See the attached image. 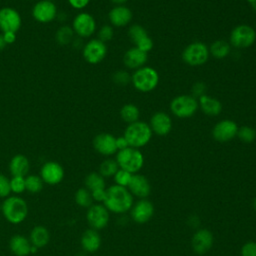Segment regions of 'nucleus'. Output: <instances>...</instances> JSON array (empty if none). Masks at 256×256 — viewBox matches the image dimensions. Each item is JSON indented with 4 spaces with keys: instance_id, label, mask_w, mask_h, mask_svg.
<instances>
[{
    "instance_id": "6e6d98bb",
    "label": "nucleus",
    "mask_w": 256,
    "mask_h": 256,
    "mask_svg": "<svg viewBox=\"0 0 256 256\" xmlns=\"http://www.w3.org/2000/svg\"><path fill=\"white\" fill-rule=\"evenodd\" d=\"M0 212H1V204H0Z\"/></svg>"
},
{
    "instance_id": "39448f33",
    "label": "nucleus",
    "mask_w": 256,
    "mask_h": 256,
    "mask_svg": "<svg viewBox=\"0 0 256 256\" xmlns=\"http://www.w3.org/2000/svg\"><path fill=\"white\" fill-rule=\"evenodd\" d=\"M116 162L120 169L126 170L132 174L138 173L144 165V156L137 148L127 147L117 151Z\"/></svg>"
},
{
    "instance_id": "f3484780",
    "label": "nucleus",
    "mask_w": 256,
    "mask_h": 256,
    "mask_svg": "<svg viewBox=\"0 0 256 256\" xmlns=\"http://www.w3.org/2000/svg\"><path fill=\"white\" fill-rule=\"evenodd\" d=\"M128 35L131 41L135 44V47L139 48L140 50L148 53L153 48L152 39L148 36L147 31L141 25H132L128 30Z\"/></svg>"
},
{
    "instance_id": "58836bf2",
    "label": "nucleus",
    "mask_w": 256,
    "mask_h": 256,
    "mask_svg": "<svg viewBox=\"0 0 256 256\" xmlns=\"http://www.w3.org/2000/svg\"><path fill=\"white\" fill-rule=\"evenodd\" d=\"M113 82L119 86H126L131 82V75L124 70H119L115 72L112 76Z\"/></svg>"
},
{
    "instance_id": "72a5a7b5",
    "label": "nucleus",
    "mask_w": 256,
    "mask_h": 256,
    "mask_svg": "<svg viewBox=\"0 0 256 256\" xmlns=\"http://www.w3.org/2000/svg\"><path fill=\"white\" fill-rule=\"evenodd\" d=\"M118 169H119V166H118L116 160L108 158L101 162V164L99 166V174L101 176H103L104 178L113 177L115 175V173L118 171Z\"/></svg>"
},
{
    "instance_id": "6ab92c4d",
    "label": "nucleus",
    "mask_w": 256,
    "mask_h": 256,
    "mask_svg": "<svg viewBox=\"0 0 256 256\" xmlns=\"http://www.w3.org/2000/svg\"><path fill=\"white\" fill-rule=\"evenodd\" d=\"M94 149L103 156H111L117 152L116 138L109 133H100L93 139Z\"/></svg>"
},
{
    "instance_id": "8fccbe9b",
    "label": "nucleus",
    "mask_w": 256,
    "mask_h": 256,
    "mask_svg": "<svg viewBox=\"0 0 256 256\" xmlns=\"http://www.w3.org/2000/svg\"><path fill=\"white\" fill-rule=\"evenodd\" d=\"M5 46H6V43H5L4 39H3V35L0 34V51L3 50L5 48Z\"/></svg>"
},
{
    "instance_id": "f03ea898",
    "label": "nucleus",
    "mask_w": 256,
    "mask_h": 256,
    "mask_svg": "<svg viewBox=\"0 0 256 256\" xmlns=\"http://www.w3.org/2000/svg\"><path fill=\"white\" fill-rule=\"evenodd\" d=\"M1 213L7 222L18 225L28 216L27 202L19 195H10L1 203Z\"/></svg>"
},
{
    "instance_id": "c756f323",
    "label": "nucleus",
    "mask_w": 256,
    "mask_h": 256,
    "mask_svg": "<svg viewBox=\"0 0 256 256\" xmlns=\"http://www.w3.org/2000/svg\"><path fill=\"white\" fill-rule=\"evenodd\" d=\"M139 116H140L139 108L136 105L131 104V103L125 104L124 106H122V108L120 110L121 119L128 124L138 121Z\"/></svg>"
},
{
    "instance_id": "09e8293b",
    "label": "nucleus",
    "mask_w": 256,
    "mask_h": 256,
    "mask_svg": "<svg viewBox=\"0 0 256 256\" xmlns=\"http://www.w3.org/2000/svg\"><path fill=\"white\" fill-rule=\"evenodd\" d=\"M189 225H191L192 227H197L199 225V219L196 217V216H192L189 220Z\"/></svg>"
},
{
    "instance_id": "4be33fe9",
    "label": "nucleus",
    "mask_w": 256,
    "mask_h": 256,
    "mask_svg": "<svg viewBox=\"0 0 256 256\" xmlns=\"http://www.w3.org/2000/svg\"><path fill=\"white\" fill-rule=\"evenodd\" d=\"M147 59H148L147 52H144L135 46L128 49L123 56L124 65L127 68L133 69V70H137L143 67Z\"/></svg>"
},
{
    "instance_id": "1a4fd4ad",
    "label": "nucleus",
    "mask_w": 256,
    "mask_h": 256,
    "mask_svg": "<svg viewBox=\"0 0 256 256\" xmlns=\"http://www.w3.org/2000/svg\"><path fill=\"white\" fill-rule=\"evenodd\" d=\"M86 220L90 228L99 231L108 225L110 220V212L101 203L92 204L89 208H87Z\"/></svg>"
},
{
    "instance_id": "412c9836",
    "label": "nucleus",
    "mask_w": 256,
    "mask_h": 256,
    "mask_svg": "<svg viewBox=\"0 0 256 256\" xmlns=\"http://www.w3.org/2000/svg\"><path fill=\"white\" fill-rule=\"evenodd\" d=\"M127 189L133 196H136L139 199H145L150 194L151 186L144 175L136 173L132 175Z\"/></svg>"
},
{
    "instance_id": "a19ab883",
    "label": "nucleus",
    "mask_w": 256,
    "mask_h": 256,
    "mask_svg": "<svg viewBox=\"0 0 256 256\" xmlns=\"http://www.w3.org/2000/svg\"><path fill=\"white\" fill-rule=\"evenodd\" d=\"M113 35H114V30H113V27L110 25H103L98 31V39L104 43L107 41H110L113 38Z\"/></svg>"
},
{
    "instance_id": "aec40b11",
    "label": "nucleus",
    "mask_w": 256,
    "mask_h": 256,
    "mask_svg": "<svg viewBox=\"0 0 256 256\" xmlns=\"http://www.w3.org/2000/svg\"><path fill=\"white\" fill-rule=\"evenodd\" d=\"M149 126L152 133L159 136H166L172 130V119L165 112H156L152 115Z\"/></svg>"
},
{
    "instance_id": "a211bd4d",
    "label": "nucleus",
    "mask_w": 256,
    "mask_h": 256,
    "mask_svg": "<svg viewBox=\"0 0 256 256\" xmlns=\"http://www.w3.org/2000/svg\"><path fill=\"white\" fill-rule=\"evenodd\" d=\"M214 237L210 230L202 228L197 230L192 237V248L197 254H205L213 245Z\"/></svg>"
},
{
    "instance_id": "0eeeda50",
    "label": "nucleus",
    "mask_w": 256,
    "mask_h": 256,
    "mask_svg": "<svg viewBox=\"0 0 256 256\" xmlns=\"http://www.w3.org/2000/svg\"><path fill=\"white\" fill-rule=\"evenodd\" d=\"M209 55L210 53L207 45L203 42L195 41L184 48L182 59L190 66H201L208 61Z\"/></svg>"
},
{
    "instance_id": "49530a36",
    "label": "nucleus",
    "mask_w": 256,
    "mask_h": 256,
    "mask_svg": "<svg viewBox=\"0 0 256 256\" xmlns=\"http://www.w3.org/2000/svg\"><path fill=\"white\" fill-rule=\"evenodd\" d=\"M2 35H3V39L6 43V45L13 44L16 41V32H12V31L3 32Z\"/></svg>"
},
{
    "instance_id": "423d86ee",
    "label": "nucleus",
    "mask_w": 256,
    "mask_h": 256,
    "mask_svg": "<svg viewBox=\"0 0 256 256\" xmlns=\"http://www.w3.org/2000/svg\"><path fill=\"white\" fill-rule=\"evenodd\" d=\"M198 108V100L192 95H179L170 102V110L178 118H190L196 113Z\"/></svg>"
},
{
    "instance_id": "c85d7f7f",
    "label": "nucleus",
    "mask_w": 256,
    "mask_h": 256,
    "mask_svg": "<svg viewBox=\"0 0 256 256\" xmlns=\"http://www.w3.org/2000/svg\"><path fill=\"white\" fill-rule=\"evenodd\" d=\"M209 53L216 59H223L230 53V44L225 40H216L211 44Z\"/></svg>"
},
{
    "instance_id": "4d7b16f0",
    "label": "nucleus",
    "mask_w": 256,
    "mask_h": 256,
    "mask_svg": "<svg viewBox=\"0 0 256 256\" xmlns=\"http://www.w3.org/2000/svg\"><path fill=\"white\" fill-rule=\"evenodd\" d=\"M50 1H54V0H50Z\"/></svg>"
},
{
    "instance_id": "e433bc0d",
    "label": "nucleus",
    "mask_w": 256,
    "mask_h": 256,
    "mask_svg": "<svg viewBox=\"0 0 256 256\" xmlns=\"http://www.w3.org/2000/svg\"><path fill=\"white\" fill-rule=\"evenodd\" d=\"M10 188L11 193H14V195L22 194L24 191H26L25 177L12 176V178L10 179Z\"/></svg>"
},
{
    "instance_id": "cd10ccee",
    "label": "nucleus",
    "mask_w": 256,
    "mask_h": 256,
    "mask_svg": "<svg viewBox=\"0 0 256 256\" xmlns=\"http://www.w3.org/2000/svg\"><path fill=\"white\" fill-rule=\"evenodd\" d=\"M29 240L33 246L40 249L45 247L50 241V232L43 225L34 226L29 234Z\"/></svg>"
},
{
    "instance_id": "bb28decb",
    "label": "nucleus",
    "mask_w": 256,
    "mask_h": 256,
    "mask_svg": "<svg viewBox=\"0 0 256 256\" xmlns=\"http://www.w3.org/2000/svg\"><path fill=\"white\" fill-rule=\"evenodd\" d=\"M198 105L202 112L208 116H217L222 111L221 102L217 98L206 94L198 98Z\"/></svg>"
},
{
    "instance_id": "864d4df0",
    "label": "nucleus",
    "mask_w": 256,
    "mask_h": 256,
    "mask_svg": "<svg viewBox=\"0 0 256 256\" xmlns=\"http://www.w3.org/2000/svg\"><path fill=\"white\" fill-rule=\"evenodd\" d=\"M253 207H254V209L256 210V197H255L254 200H253Z\"/></svg>"
},
{
    "instance_id": "473e14b6",
    "label": "nucleus",
    "mask_w": 256,
    "mask_h": 256,
    "mask_svg": "<svg viewBox=\"0 0 256 256\" xmlns=\"http://www.w3.org/2000/svg\"><path fill=\"white\" fill-rule=\"evenodd\" d=\"M44 186V182L42 181L41 177L36 174H30L25 177V187L26 191L31 194L39 193Z\"/></svg>"
},
{
    "instance_id": "f8f14e48",
    "label": "nucleus",
    "mask_w": 256,
    "mask_h": 256,
    "mask_svg": "<svg viewBox=\"0 0 256 256\" xmlns=\"http://www.w3.org/2000/svg\"><path fill=\"white\" fill-rule=\"evenodd\" d=\"M58 15L57 7L53 1L39 0L32 8L33 18L42 24L50 23L56 19Z\"/></svg>"
},
{
    "instance_id": "20e7f679",
    "label": "nucleus",
    "mask_w": 256,
    "mask_h": 256,
    "mask_svg": "<svg viewBox=\"0 0 256 256\" xmlns=\"http://www.w3.org/2000/svg\"><path fill=\"white\" fill-rule=\"evenodd\" d=\"M131 82L136 90L142 93H147L157 87L159 83V74L154 68L143 66L135 70L131 76Z\"/></svg>"
},
{
    "instance_id": "b1692460",
    "label": "nucleus",
    "mask_w": 256,
    "mask_h": 256,
    "mask_svg": "<svg viewBox=\"0 0 256 256\" xmlns=\"http://www.w3.org/2000/svg\"><path fill=\"white\" fill-rule=\"evenodd\" d=\"M80 245L85 252L94 253L101 246V236L97 230L89 228L83 232L80 238Z\"/></svg>"
},
{
    "instance_id": "7c9ffc66",
    "label": "nucleus",
    "mask_w": 256,
    "mask_h": 256,
    "mask_svg": "<svg viewBox=\"0 0 256 256\" xmlns=\"http://www.w3.org/2000/svg\"><path fill=\"white\" fill-rule=\"evenodd\" d=\"M85 188H87L90 192L105 188V178L99 174V172H91L89 173L84 180Z\"/></svg>"
},
{
    "instance_id": "4c0bfd02",
    "label": "nucleus",
    "mask_w": 256,
    "mask_h": 256,
    "mask_svg": "<svg viewBox=\"0 0 256 256\" xmlns=\"http://www.w3.org/2000/svg\"><path fill=\"white\" fill-rule=\"evenodd\" d=\"M132 173L126 171V170H123V169H118V171L115 173V175L113 176L114 178V182L116 185H119V186H122V187H126L128 186L130 180H131V177H132Z\"/></svg>"
},
{
    "instance_id": "f257e3e1",
    "label": "nucleus",
    "mask_w": 256,
    "mask_h": 256,
    "mask_svg": "<svg viewBox=\"0 0 256 256\" xmlns=\"http://www.w3.org/2000/svg\"><path fill=\"white\" fill-rule=\"evenodd\" d=\"M133 204V195L126 187L114 184L106 189V196L103 201V205L109 212L124 214L130 211Z\"/></svg>"
},
{
    "instance_id": "a18cd8bd",
    "label": "nucleus",
    "mask_w": 256,
    "mask_h": 256,
    "mask_svg": "<svg viewBox=\"0 0 256 256\" xmlns=\"http://www.w3.org/2000/svg\"><path fill=\"white\" fill-rule=\"evenodd\" d=\"M67 1H68L69 5L76 10L84 9L85 7L88 6V4L90 2V0H67Z\"/></svg>"
},
{
    "instance_id": "393cba45",
    "label": "nucleus",
    "mask_w": 256,
    "mask_h": 256,
    "mask_svg": "<svg viewBox=\"0 0 256 256\" xmlns=\"http://www.w3.org/2000/svg\"><path fill=\"white\" fill-rule=\"evenodd\" d=\"M9 248L15 256H28L31 254L32 244L29 238L21 234H16L10 238Z\"/></svg>"
},
{
    "instance_id": "9b49d317",
    "label": "nucleus",
    "mask_w": 256,
    "mask_h": 256,
    "mask_svg": "<svg viewBox=\"0 0 256 256\" xmlns=\"http://www.w3.org/2000/svg\"><path fill=\"white\" fill-rule=\"evenodd\" d=\"M82 54L85 61L89 64H98L106 57L107 46L98 38L91 39L84 45Z\"/></svg>"
},
{
    "instance_id": "c03bdc74",
    "label": "nucleus",
    "mask_w": 256,
    "mask_h": 256,
    "mask_svg": "<svg viewBox=\"0 0 256 256\" xmlns=\"http://www.w3.org/2000/svg\"><path fill=\"white\" fill-rule=\"evenodd\" d=\"M91 196L93 201H96L97 203H103L106 196V188L91 191Z\"/></svg>"
},
{
    "instance_id": "5fc2aeb1",
    "label": "nucleus",
    "mask_w": 256,
    "mask_h": 256,
    "mask_svg": "<svg viewBox=\"0 0 256 256\" xmlns=\"http://www.w3.org/2000/svg\"><path fill=\"white\" fill-rule=\"evenodd\" d=\"M246 1H247V2H249V3H250V4H251V3H252V2H253V1H254V0H246Z\"/></svg>"
},
{
    "instance_id": "ddd939ff",
    "label": "nucleus",
    "mask_w": 256,
    "mask_h": 256,
    "mask_svg": "<svg viewBox=\"0 0 256 256\" xmlns=\"http://www.w3.org/2000/svg\"><path fill=\"white\" fill-rule=\"evenodd\" d=\"M39 176L41 177L44 184L54 186L62 182L65 176V171L62 165L58 162L47 161L41 166Z\"/></svg>"
},
{
    "instance_id": "9d476101",
    "label": "nucleus",
    "mask_w": 256,
    "mask_h": 256,
    "mask_svg": "<svg viewBox=\"0 0 256 256\" xmlns=\"http://www.w3.org/2000/svg\"><path fill=\"white\" fill-rule=\"evenodd\" d=\"M72 29L78 37L88 38L96 31V21L91 14L80 12L72 21Z\"/></svg>"
},
{
    "instance_id": "3c124183",
    "label": "nucleus",
    "mask_w": 256,
    "mask_h": 256,
    "mask_svg": "<svg viewBox=\"0 0 256 256\" xmlns=\"http://www.w3.org/2000/svg\"><path fill=\"white\" fill-rule=\"evenodd\" d=\"M127 0H112V2L116 5H123Z\"/></svg>"
},
{
    "instance_id": "2eb2a0df",
    "label": "nucleus",
    "mask_w": 256,
    "mask_h": 256,
    "mask_svg": "<svg viewBox=\"0 0 256 256\" xmlns=\"http://www.w3.org/2000/svg\"><path fill=\"white\" fill-rule=\"evenodd\" d=\"M238 126L230 119H224L215 124L212 129V136L218 142H228L237 136Z\"/></svg>"
},
{
    "instance_id": "f704fd0d",
    "label": "nucleus",
    "mask_w": 256,
    "mask_h": 256,
    "mask_svg": "<svg viewBox=\"0 0 256 256\" xmlns=\"http://www.w3.org/2000/svg\"><path fill=\"white\" fill-rule=\"evenodd\" d=\"M76 204L82 208H89L93 204L91 192L87 188H79L74 195Z\"/></svg>"
},
{
    "instance_id": "7ed1b4c3",
    "label": "nucleus",
    "mask_w": 256,
    "mask_h": 256,
    "mask_svg": "<svg viewBox=\"0 0 256 256\" xmlns=\"http://www.w3.org/2000/svg\"><path fill=\"white\" fill-rule=\"evenodd\" d=\"M130 147L141 148L149 143L152 137V130L144 121H136L134 123L128 124L123 135Z\"/></svg>"
},
{
    "instance_id": "2f4dec72",
    "label": "nucleus",
    "mask_w": 256,
    "mask_h": 256,
    "mask_svg": "<svg viewBox=\"0 0 256 256\" xmlns=\"http://www.w3.org/2000/svg\"><path fill=\"white\" fill-rule=\"evenodd\" d=\"M74 31L72 27L68 25H63L58 28L55 33V40L59 45H68L74 40Z\"/></svg>"
},
{
    "instance_id": "de8ad7c7",
    "label": "nucleus",
    "mask_w": 256,
    "mask_h": 256,
    "mask_svg": "<svg viewBox=\"0 0 256 256\" xmlns=\"http://www.w3.org/2000/svg\"><path fill=\"white\" fill-rule=\"evenodd\" d=\"M116 147H117V151H119V150H123L130 146H129L126 138L124 136H120V137L116 138Z\"/></svg>"
},
{
    "instance_id": "4468645a",
    "label": "nucleus",
    "mask_w": 256,
    "mask_h": 256,
    "mask_svg": "<svg viewBox=\"0 0 256 256\" xmlns=\"http://www.w3.org/2000/svg\"><path fill=\"white\" fill-rule=\"evenodd\" d=\"M22 25V18L19 12L12 7L0 9V30L2 32H18Z\"/></svg>"
},
{
    "instance_id": "37998d69",
    "label": "nucleus",
    "mask_w": 256,
    "mask_h": 256,
    "mask_svg": "<svg viewBox=\"0 0 256 256\" xmlns=\"http://www.w3.org/2000/svg\"><path fill=\"white\" fill-rule=\"evenodd\" d=\"M205 91H206V86L203 82H196L194 83L193 87H192V96L195 98H200L201 96L205 95Z\"/></svg>"
},
{
    "instance_id": "ea45409f",
    "label": "nucleus",
    "mask_w": 256,
    "mask_h": 256,
    "mask_svg": "<svg viewBox=\"0 0 256 256\" xmlns=\"http://www.w3.org/2000/svg\"><path fill=\"white\" fill-rule=\"evenodd\" d=\"M11 194V188H10V179L0 173V198H7Z\"/></svg>"
},
{
    "instance_id": "6e6552de",
    "label": "nucleus",
    "mask_w": 256,
    "mask_h": 256,
    "mask_svg": "<svg viewBox=\"0 0 256 256\" xmlns=\"http://www.w3.org/2000/svg\"><path fill=\"white\" fill-rule=\"evenodd\" d=\"M256 40V31L247 24H240L234 27L230 33L229 44L233 47L242 49L248 48L254 44Z\"/></svg>"
},
{
    "instance_id": "dca6fc26",
    "label": "nucleus",
    "mask_w": 256,
    "mask_h": 256,
    "mask_svg": "<svg viewBox=\"0 0 256 256\" xmlns=\"http://www.w3.org/2000/svg\"><path fill=\"white\" fill-rule=\"evenodd\" d=\"M153 214L154 206L146 198L139 199L130 209V216L132 220L138 224H144L148 222L152 218Z\"/></svg>"
},
{
    "instance_id": "5701e85b",
    "label": "nucleus",
    "mask_w": 256,
    "mask_h": 256,
    "mask_svg": "<svg viewBox=\"0 0 256 256\" xmlns=\"http://www.w3.org/2000/svg\"><path fill=\"white\" fill-rule=\"evenodd\" d=\"M132 11L124 5H116L108 13V19L115 27L126 26L132 20Z\"/></svg>"
},
{
    "instance_id": "603ef678",
    "label": "nucleus",
    "mask_w": 256,
    "mask_h": 256,
    "mask_svg": "<svg viewBox=\"0 0 256 256\" xmlns=\"http://www.w3.org/2000/svg\"><path fill=\"white\" fill-rule=\"evenodd\" d=\"M250 5H251V6H252V8L256 11V0H254Z\"/></svg>"
},
{
    "instance_id": "a878e982",
    "label": "nucleus",
    "mask_w": 256,
    "mask_h": 256,
    "mask_svg": "<svg viewBox=\"0 0 256 256\" xmlns=\"http://www.w3.org/2000/svg\"><path fill=\"white\" fill-rule=\"evenodd\" d=\"M30 169V162L23 154L14 155L9 162V171L12 176L26 177Z\"/></svg>"
},
{
    "instance_id": "79ce46f5",
    "label": "nucleus",
    "mask_w": 256,
    "mask_h": 256,
    "mask_svg": "<svg viewBox=\"0 0 256 256\" xmlns=\"http://www.w3.org/2000/svg\"><path fill=\"white\" fill-rule=\"evenodd\" d=\"M240 256H256V242H246L240 250Z\"/></svg>"
},
{
    "instance_id": "c9c22d12",
    "label": "nucleus",
    "mask_w": 256,
    "mask_h": 256,
    "mask_svg": "<svg viewBox=\"0 0 256 256\" xmlns=\"http://www.w3.org/2000/svg\"><path fill=\"white\" fill-rule=\"evenodd\" d=\"M237 136L242 142L251 143L256 138V131L254 128H252L250 126H242V127L238 128Z\"/></svg>"
}]
</instances>
